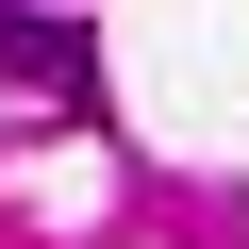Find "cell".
Returning a JSON list of instances; mask_svg holds the SVG:
<instances>
[{
	"mask_svg": "<svg viewBox=\"0 0 249 249\" xmlns=\"http://www.w3.org/2000/svg\"><path fill=\"white\" fill-rule=\"evenodd\" d=\"M0 67H17L34 100H67V116L100 100V67H83V34H67V17H34V0H0Z\"/></svg>",
	"mask_w": 249,
	"mask_h": 249,
	"instance_id": "obj_1",
	"label": "cell"
}]
</instances>
